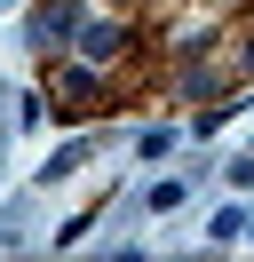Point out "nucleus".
Here are the masks:
<instances>
[{"instance_id":"1","label":"nucleus","mask_w":254,"mask_h":262,"mask_svg":"<svg viewBox=\"0 0 254 262\" xmlns=\"http://www.w3.org/2000/svg\"><path fill=\"white\" fill-rule=\"evenodd\" d=\"M56 96H64V112H88V103H95V80H88V72H64Z\"/></svg>"},{"instance_id":"2","label":"nucleus","mask_w":254,"mask_h":262,"mask_svg":"<svg viewBox=\"0 0 254 262\" xmlns=\"http://www.w3.org/2000/svg\"><path fill=\"white\" fill-rule=\"evenodd\" d=\"M79 48H88V56H111V48H119V32H111V24H88V32H79Z\"/></svg>"}]
</instances>
